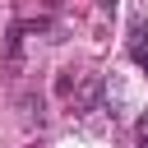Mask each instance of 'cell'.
I'll return each instance as SVG.
<instances>
[{
	"mask_svg": "<svg viewBox=\"0 0 148 148\" xmlns=\"http://www.w3.org/2000/svg\"><path fill=\"white\" fill-rule=\"evenodd\" d=\"M102 97H106V79H102V74H92V79L79 88V102H74V106H79V111H102V106H97Z\"/></svg>",
	"mask_w": 148,
	"mask_h": 148,
	"instance_id": "obj_1",
	"label": "cell"
},
{
	"mask_svg": "<svg viewBox=\"0 0 148 148\" xmlns=\"http://www.w3.org/2000/svg\"><path fill=\"white\" fill-rule=\"evenodd\" d=\"M102 111L116 120V116H125V83L116 79V74H106V102H102Z\"/></svg>",
	"mask_w": 148,
	"mask_h": 148,
	"instance_id": "obj_2",
	"label": "cell"
},
{
	"mask_svg": "<svg viewBox=\"0 0 148 148\" xmlns=\"http://www.w3.org/2000/svg\"><path fill=\"white\" fill-rule=\"evenodd\" d=\"M23 32H28V23H14L5 32V60L9 65H18V56H23Z\"/></svg>",
	"mask_w": 148,
	"mask_h": 148,
	"instance_id": "obj_3",
	"label": "cell"
},
{
	"mask_svg": "<svg viewBox=\"0 0 148 148\" xmlns=\"http://www.w3.org/2000/svg\"><path fill=\"white\" fill-rule=\"evenodd\" d=\"M130 56H134V65L148 74V32H143V28H134V32H130Z\"/></svg>",
	"mask_w": 148,
	"mask_h": 148,
	"instance_id": "obj_4",
	"label": "cell"
},
{
	"mask_svg": "<svg viewBox=\"0 0 148 148\" xmlns=\"http://www.w3.org/2000/svg\"><path fill=\"white\" fill-rule=\"evenodd\" d=\"M56 92H74V74H69V69H60V79H56Z\"/></svg>",
	"mask_w": 148,
	"mask_h": 148,
	"instance_id": "obj_5",
	"label": "cell"
}]
</instances>
